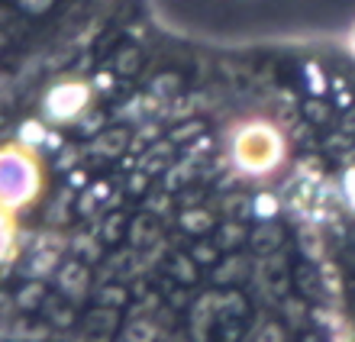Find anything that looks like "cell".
Returning <instances> with one entry per match:
<instances>
[{
  "label": "cell",
  "mask_w": 355,
  "mask_h": 342,
  "mask_svg": "<svg viewBox=\"0 0 355 342\" xmlns=\"http://www.w3.org/2000/svg\"><path fill=\"white\" fill-rule=\"evenodd\" d=\"M259 342H281V330H278V323H268L259 333Z\"/></svg>",
  "instance_id": "obj_4"
},
{
  "label": "cell",
  "mask_w": 355,
  "mask_h": 342,
  "mask_svg": "<svg viewBox=\"0 0 355 342\" xmlns=\"http://www.w3.org/2000/svg\"><path fill=\"white\" fill-rule=\"evenodd\" d=\"M17 152H7V171H3V191H7V204L13 207L17 200H29V194L36 191V165L26 175H17Z\"/></svg>",
  "instance_id": "obj_1"
},
{
  "label": "cell",
  "mask_w": 355,
  "mask_h": 342,
  "mask_svg": "<svg viewBox=\"0 0 355 342\" xmlns=\"http://www.w3.org/2000/svg\"><path fill=\"white\" fill-rule=\"evenodd\" d=\"M130 333H132V342H149L155 330H152L149 323H136V326H132V330H130Z\"/></svg>",
  "instance_id": "obj_3"
},
{
  "label": "cell",
  "mask_w": 355,
  "mask_h": 342,
  "mask_svg": "<svg viewBox=\"0 0 355 342\" xmlns=\"http://www.w3.org/2000/svg\"><path fill=\"white\" fill-rule=\"evenodd\" d=\"M307 342H320V339H317V336H313V339H307Z\"/></svg>",
  "instance_id": "obj_5"
},
{
  "label": "cell",
  "mask_w": 355,
  "mask_h": 342,
  "mask_svg": "<svg viewBox=\"0 0 355 342\" xmlns=\"http://www.w3.org/2000/svg\"><path fill=\"white\" fill-rule=\"evenodd\" d=\"M85 97H87L85 87H75V84L58 87V91L49 97V110L55 113V117H71V113H78V107L85 103Z\"/></svg>",
  "instance_id": "obj_2"
}]
</instances>
